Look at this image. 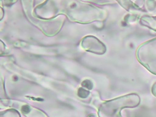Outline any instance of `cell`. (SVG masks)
I'll list each match as a JSON object with an SVG mask.
<instances>
[{"instance_id": "1", "label": "cell", "mask_w": 156, "mask_h": 117, "mask_svg": "<svg viewBox=\"0 0 156 117\" xmlns=\"http://www.w3.org/2000/svg\"><path fill=\"white\" fill-rule=\"evenodd\" d=\"M140 101L139 96L134 93L106 101L102 103L99 108V116L121 117V109L135 107L140 104Z\"/></svg>"}, {"instance_id": "2", "label": "cell", "mask_w": 156, "mask_h": 117, "mask_svg": "<svg viewBox=\"0 0 156 117\" xmlns=\"http://www.w3.org/2000/svg\"><path fill=\"white\" fill-rule=\"evenodd\" d=\"M138 60L154 74H156V38L150 40L138 48Z\"/></svg>"}, {"instance_id": "3", "label": "cell", "mask_w": 156, "mask_h": 117, "mask_svg": "<svg viewBox=\"0 0 156 117\" xmlns=\"http://www.w3.org/2000/svg\"><path fill=\"white\" fill-rule=\"evenodd\" d=\"M82 47L87 51L102 54L105 51V47L98 39L92 36L85 37L82 41Z\"/></svg>"}, {"instance_id": "4", "label": "cell", "mask_w": 156, "mask_h": 117, "mask_svg": "<svg viewBox=\"0 0 156 117\" xmlns=\"http://www.w3.org/2000/svg\"><path fill=\"white\" fill-rule=\"evenodd\" d=\"M21 111L26 117H48L44 112L28 105H23Z\"/></svg>"}, {"instance_id": "5", "label": "cell", "mask_w": 156, "mask_h": 117, "mask_svg": "<svg viewBox=\"0 0 156 117\" xmlns=\"http://www.w3.org/2000/svg\"><path fill=\"white\" fill-rule=\"evenodd\" d=\"M1 117H21L18 111L15 109H8L2 112Z\"/></svg>"}]
</instances>
